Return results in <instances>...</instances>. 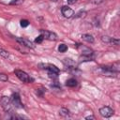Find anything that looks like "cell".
<instances>
[{
	"mask_svg": "<svg viewBox=\"0 0 120 120\" xmlns=\"http://www.w3.org/2000/svg\"><path fill=\"white\" fill-rule=\"evenodd\" d=\"M0 104H1V106L5 112H13V104L11 102L10 98L3 96L0 99Z\"/></svg>",
	"mask_w": 120,
	"mask_h": 120,
	"instance_id": "cell-1",
	"label": "cell"
},
{
	"mask_svg": "<svg viewBox=\"0 0 120 120\" xmlns=\"http://www.w3.org/2000/svg\"><path fill=\"white\" fill-rule=\"evenodd\" d=\"M14 73H15V75L18 77V79H19L20 81L23 82H31L34 81L33 78H31L26 72H24V71H22V70L16 69V70H14Z\"/></svg>",
	"mask_w": 120,
	"mask_h": 120,
	"instance_id": "cell-2",
	"label": "cell"
},
{
	"mask_svg": "<svg viewBox=\"0 0 120 120\" xmlns=\"http://www.w3.org/2000/svg\"><path fill=\"white\" fill-rule=\"evenodd\" d=\"M10 99H11V102L13 104V107H15V108H22L23 107L22 103L21 101V98H20L18 93H13Z\"/></svg>",
	"mask_w": 120,
	"mask_h": 120,
	"instance_id": "cell-3",
	"label": "cell"
},
{
	"mask_svg": "<svg viewBox=\"0 0 120 120\" xmlns=\"http://www.w3.org/2000/svg\"><path fill=\"white\" fill-rule=\"evenodd\" d=\"M99 113L101 116H103L105 118H109L113 114V110L109 106H104L99 109Z\"/></svg>",
	"mask_w": 120,
	"mask_h": 120,
	"instance_id": "cell-4",
	"label": "cell"
},
{
	"mask_svg": "<svg viewBox=\"0 0 120 120\" xmlns=\"http://www.w3.org/2000/svg\"><path fill=\"white\" fill-rule=\"evenodd\" d=\"M38 66L41 67V68L48 70V72H53V73H57V74L59 73V68L56 66L52 65V64L46 63V64H39Z\"/></svg>",
	"mask_w": 120,
	"mask_h": 120,
	"instance_id": "cell-5",
	"label": "cell"
},
{
	"mask_svg": "<svg viewBox=\"0 0 120 120\" xmlns=\"http://www.w3.org/2000/svg\"><path fill=\"white\" fill-rule=\"evenodd\" d=\"M61 13L65 18H71L74 15V11L68 6H63L61 8Z\"/></svg>",
	"mask_w": 120,
	"mask_h": 120,
	"instance_id": "cell-6",
	"label": "cell"
},
{
	"mask_svg": "<svg viewBox=\"0 0 120 120\" xmlns=\"http://www.w3.org/2000/svg\"><path fill=\"white\" fill-rule=\"evenodd\" d=\"M39 31L43 35L44 38H46V39H49V40H56L57 39L56 34H54L52 32H50V31H47V30H43V29H40Z\"/></svg>",
	"mask_w": 120,
	"mask_h": 120,
	"instance_id": "cell-7",
	"label": "cell"
},
{
	"mask_svg": "<svg viewBox=\"0 0 120 120\" xmlns=\"http://www.w3.org/2000/svg\"><path fill=\"white\" fill-rule=\"evenodd\" d=\"M16 41L18 43H20L21 45H23L25 47H28V48H34V45L33 43L28 40V39H25V38H16Z\"/></svg>",
	"mask_w": 120,
	"mask_h": 120,
	"instance_id": "cell-8",
	"label": "cell"
},
{
	"mask_svg": "<svg viewBox=\"0 0 120 120\" xmlns=\"http://www.w3.org/2000/svg\"><path fill=\"white\" fill-rule=\"evenodd\" d=\"M78 49L81 50V53L82 55H84V56H90V55L93 54V51L91 49H89L87 47H84V46H82L81 44L78 45Z\"/></svg>",
	"mask_w": 120,
	"mask_h": 120,
	"instance_id": "cell-9",
	"label": "cell"
},
{
	"mask_svg": "<svg viewBox=\"0 0 120 120\" xmlns=\"http://www.w3.org/2000/svg\"><path fill=\"white\" fill-rule=\"evenodd\" d=\"M82 38L84 41L88 42V43H94V38H93V36L90 35V34H82Z\"/></svg>",
	"mask_w": 120,
	"mask_h": 120,
	"instance_id": "cell-10",
	"label": "cell"
},
{
	"mask_svg": "<svg viewBox=\"0 0 120 120\" xmlns=\"http://www.w3.org/2000/svg\"><path fill=\"white\" fill-rule=\"evenodd\" d=\"M66 85L68 87H75L77 85V81L74 78H70L66 82Z\"/></svg>",
	"mask_w": 120,
	"mask_h": 120,
	"instance_id": "cell-11",
	"label": "cell"
},
{
	"mask_svg": "<svg viewBox=\"0 0 120 120\" xmlns=\"http://www.w3.org/2000/svg\"><path fill=\"white\" fill-rule=\"evenodd\" d=\"M59 114L62 115V116L67 117V116L69 115V111H68L67 108H61V109L59 110Z\"/></svg>",
	"mask_w": 120,
	"mask_h": 120,
	"instance_id": "cell-12",
	"label": "cell"
},
{
	"mask_svg": "<svg viewBox=\"0 0 120 120\" xmlns=\"http://www.w3.org/2000/svg\"><path fill=\"white\" fill-rule=\"evenodd\" d=\"M112 39V38H110V37H108V36H102V37H101V40H102L103 42L107 43V44H111Z\"/></svg>",
	"mask_w": 120,
	"mask_h": 120,
	"instance_id": "cell-13",
	"label": "cell"
},
{
	"mask_svg": "<svg viewBox=\"0 0 120 120\" xmlns=\"http://www.w3.org/2000/svg\"><path fill=\"white\" fill-rule=\"evenodd\" d=\"M0 55H1L2 57H4V58H8V57H9L8 52L6 51V50H4V49H1V48H0Z\"/></svg>",
	"mask_w": 120,
	"mask_h": 120,
	"instance_id": "cell-14",
	"label": "cell"
},
{
	"mask_svg": "<svg viewBox=\"0 0 120 120\" xmlns=\"http://www.w3.org/2000/svg\"><path fill=\"white\" fill-rule=\"evenodd\" d=\"M58 51L60 52H65L68 51V46L65 45V44H60L59 47H58Z\"/></svg>",
	"mask_w": 120,
	"mask_h": 120,
	"instance_id": "cell-15",
	"label": "cell"
},
{
	"mask_svg": "<svg viewBox=\"0 0 120 120\" xmlns=\"http://www.w3.org/2000/svg\"><path fill=\"white\" fill-rule=\"evenodd\" d=\"M43 39H44V37H43V35H42V34H40V35H39V36L35 39V42H36V43H41Z\"/></svg>",
	"mask_w": 120,
	"mask_h": 120,
	"instance_id": "cell-16",
	"label": "cell"
},
{
	"mask_svg": "<svg viewBox=\"0 0 120 120\" xmlns=\"http://www.w3.org/2000/svg\"><path fill=\"white\" fill-rule=\"evenodd\" d=\"M8 75H6L5 73H0V81L2 82H7L8 81Z\"/></svg>",
	"mask_w": 120,
	"mask_h": 120,
	"instance_id": "cell-17",
	"label": "cell"
},
{
	"mask_svg": "<svg viewBox=\"0 0 120 120\" xmlns=\"http://www.w3.org/2000/svg\"><path fill=\"white\" fill-rule=\"evenodd\" d=\"M29 25V22L27 20H22L21 21V26L22 27H26Z\"/></svg>",
	"mask_w": 120,
	"mask_h": 120,
	"instance_id": "cell-18",
	"label": "cell"
},
{
	"mask_svg": "<svg viewBox=\"0 0 120 120\" xmlns=\"http://www.w3.org/2000/svg\"><path fill=\"white\" fill-rule=\"evenodd\" d=\"M111 44H112V45H116V46L119 45V39H118V38H112Z\"/></svg>",
	"mask_w": 120,
	"mask_h": 120,
	"instance_id": "cell-19",
	"label": "cell"
},
{
	"mask_svg": "<svg viewBox=\"0 0 120 120\" xmlns=\"http://www.w3.org/2000/svg\"><path fill=\"white\" fill-rule=\"evenodd\" d=\"M85 14H86L85 11H80L79 13H77L76 17H83V16H85Z\"/></svg>",
	"mask_w": 120,
	"mask_h": 120,
	"instance_id": "cell-20",
	"label": "cell"
},
{
	"mask_svg": "<svg viewBox=\"0 0 120 120\" xmlns=\"http://www.w3.org/2000/svg\"><path fill=\"white\" fill-rule=\"evenodd\" d=\"M91 3H94V4H100V3H102V0H91Z\"/></svg>",
	"mask_w": 120,
	"mask_h": 120,
	"instance_id": "cell-21",
	"label": "cell"
},
{
	"mask_svg": "<svg viewBox=\"0 0 120 120\" xmlns=\"http://www.w3.org/2000/svg\"><path fill=\"white\" fill-rule=\"evenodd\" d=\"M67 1H68V4H70V5H72V4H75L77 0H67Z\"/></svg>",
	"mask_w": 120,
	"mask_h": 120,
	"instance_id": "cell-22",
	"label": "cell"
},
{
	"mask_svg": "<svg viewBox=\"0 0 120 120\" xmlns=\"http://www.w3.org/2000/svg\"><path fill=\"white\" fill-rule=\"evenodd\" d=\"M85 119H95V117L93 115H91V116H86Z\"/></svg>",
	"mask_w": 120,
	"mask_h": 120,
	"instance_id": "cell-23",
	"label": "cell"
},
{
	"mask_svg": "<svg viewBox=\"0 0 120 120\" xmlns=\"http://www.w3.org/2000/svg\"><path fill=\"white\" fill-rule=\"evenodd\" d=\"M51 1H52V2H56L57 0H51Z\"/></svg>",
	"mask_w": 120,
	"mask_h": 120,
	"instance_id": "cell-24",
	"label": "cell"
}]
</instances>
